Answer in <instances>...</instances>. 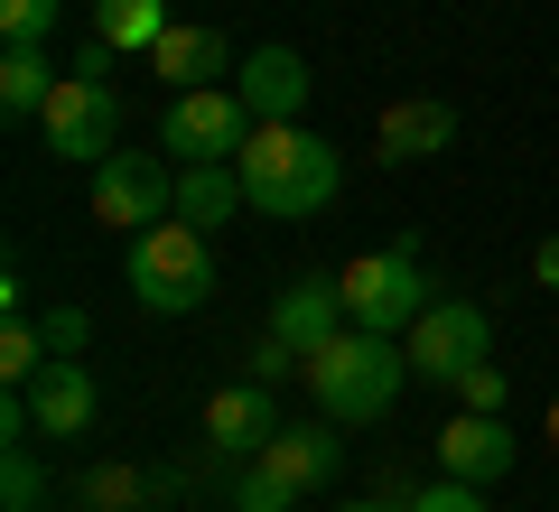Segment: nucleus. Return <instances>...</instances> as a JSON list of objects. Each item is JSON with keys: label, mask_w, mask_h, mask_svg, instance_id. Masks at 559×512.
Instances as JSON below:
<instances>
[{"label": "nucleus", "mask_w": 559, "mask_h": 512, "mask_svg": "<svg viewBox=\"0 0 559 512\" xmlns=\"http://www.w3.org/2000/svg\"><path fill=\"white\" fill-rule=\"evenodd\" d=\"M224 503H234V512H299V485H289V475H271V466L252 456V466L224 485Z\"/></svg>", "instance_id": "nucleus-23"}, {"label": "nucleus", "mask_w": 559, "mask_h": 512, "mask_svg": "<svg viewBox=\"0 0 559 512\" xmlns=\"http://www.w3.org/2000/svg\"><path fill=\"white\" fill-rule=\"evenodd\" d=\"M457 410H503V364H495V355L457 382Z\"/></svg>", "instance_id": "nucleus-27"}, {"label": "nucleus", "mask_w": 559, "mask_h": 512, "mask_svg": "<svg viewBox=\"0 0 559 512\" xmlns=\"http://www.w3.org/2000/svg\"><path fill=\"white\" fill-rule=\"evenodd\" d=\"M448 140H457V103H439V94H401L392 112L373 121V158L382 168H419V158H439Z\"/></svg>", "instance_id": "nucleus-12"}, {"label": "nucleus", "mask_w": 559, "mask_h": 512, "mask_svg": "<svg viewBox=\"0 0 559 512\" xmlns=\"http://www.w3.org/2000/svg\"><path fill=\"white\" fill-rule=\"evenodd\" d=\"M242 205L252 215H271V224H299V215H318V205H336V150H326L308 121H261L252 140H242Z\"/></svg>", "instance_id": "nucleus-1"}, {"label": "nucleus", "mask_w": 559, "mask_h": 512, "mask_svg": "<svg viewBox=\"0 0 559 512\" xmlns=\"http://www.w3.org/2000/svg\"><path fill=\"white\" fill-rule=\"evenodd\" d=\"M271 438H280V401H271V382H224V392H205V466L261 456Z\"/></svg>", "instance_id": "nucleus-9"}, {"label": "nucleus", "mask_w": 559, "mask_h": 512, "mask_svg": "<svg viewBox=\"0 0 559 512\" xmlns=\"http://www.w3.org/2000/svg\"><path fill=\"white\" fill-rule=\"evenodd\" d=\"M345 326H355V317H345V289H336V279H289V289L271 298V335H280L299 364H308V355H326Z\"/></svg>", "instance_id": "nucleus-11"}, {"label": "nucleus", "mask_w": 559, "mask_h": 512, "mask_svg": "<svg viewBox=\"0 0 559 512\" xmlns=\"http://www.w3.org/2000/svg\"><path fill=\"white\" fill-rule=\"evenodd\" d=\"M261 466L289 475L299 493H318V485H336V466H345V429L336 419H280V438L261 448Z\"/></svg>", "instance_id": "nucleus-16"}, {"label": "nucleus", "mask_w": 559, "mask_h": 512, "mask_svg": "<svg viewBox=\"0 0 559 512\" xmlns=\"http://www.w3.org/2000/svg\"><path fill=\"white\" fill-rule=\"evenodd\" d=\"M28 410H38V438H84L103 419V392H94V373H84V355H57L38 382H28Z\"/></svg>", "instance_id": "nucleus-14"}, {"label": "nucleus", "mask_w": 559, "mask_h": 512, "mask_svg": "<svg viewBox=\"0 0 559 512\" xmlns=\"http://www.w3.org/2000/svg\"><path fill=\"white\" fill-rule=\"evenodd\" d=\"M47 94H57V57H47V47H0V112L38 121Z\"/></svg>", "instance_id": "nucleus-19"}, {"label": "nucleus", "mask_w": 559, "mask_h": 512, "mask_svg": "<svg viewBox=\"0 0 559 512\" xmlns=\"http://www.w3.org/2000/svg\"><path fill=\"white\" fill-rule=\"evenodd\" d=\"M66 0H0V47H47Z\"/></svg>", "instance_id": "nucleus-24"}, {"label": "nucleus", "mask_w": 559, "mask_h": 512, "mask_svg": "<svg viewBox=\"0 0 559 512\" xmlns=\"http://www.w3.org/2000/svg\"><path fill=\"white\" fill-rule=\"evenodd\" d=\"M38 140L57 158H75V168H103L121 150V94L103 75H57V94L38 112Z\"/></svg>", "instance_id": "nucleus-7"}, {"label": "nucleus", "mask_w": 559, "mask_h": 512, "mask_svg": "<svg viewBox=\"0 0 559 512\" xmlns=\"http://www.w3.org/2000/svg\"><path fill=\"white\" fill-rule=\"evenodd\" d=\"M336 512H411L401 493H355V503H336Z\"/></svg>", "instance_id": "nucleus-31"}, {"label": "nucleus", "mask_w": 559, "mask_h": 512, "mask_svg": "<svg viewBox=\"0 0 559 512\" xmlns=\"http://www.w3.org/2000/svg\"><path fill=\"white\" fill-rule=\"evenodd\" d=\"M299 382L318 392V419L373 429V419L401 401V382H411V345H401V335H373V326H345L326 355H308Z\"/></svg>", "instance_id": "nucleus-2"}, {"label": "nucleus", "mask_w": 559, "mask_h": 512, "mask_svg": "<svg viewBox=\"0 0 559 512\" xmlns=\"http://www.w3.org/2000/svg\"><path fill=\"white\" fill-rule=\"evenodd\" d=\"M0 512H47V466H38V448H10L0 456Z\"/></svg>", "instance_id": "nucleus-22"}, {"label": "nucleus", "mask_w": 559, "mask_h": 512, "mask_svg": "<svg viewBox=\"0 0 559 512\" xmlns=\"http://www.w3.org/2000/svg\"><path fill=\"white\" fill-rule=\"evenodd\" d=\"M38 326H47V355H84V345H94V317H84L75 298H57V308H38Z\"/></svg>", "instance_id": "nucleus-25"}, {"label": "nucleus", "mask_w": 559, "mask_h": 512, "mask_svg": "<svg viewBox=\"0 0 559 512\" xmlns=\"http://www.w3.org/2000/svg\"><path fill=\"white\" fill-rule=\"evenodd\" d=\"M308 84H318V75H308V57H299V47H252V57H242L234 66V94L242 103H252V121H299L308 112Z\"/></svg>", "instance_id": "nucleus-13"}, {"label": "nucleus", "mask_w": 559, "mask_h": 512, "mask_svg": "<svg viewBox=\"0 0 559 512\" xmlns=\"http://www.w3.org/2000/svg\"><path fill=\"white\" fill-rule=\"evenodd\" d=\"M411 512H485V485H457V475H439V485H419Z\"/></svg>", "instance_id": "nucleus-26"}, {"label": "nucleus", "mask_w": 559, "mask_h": 512, "mask_svg": "<svg viewBox=\"0 0 559 512\" xmlns=\"http://www.w3.org/2000/svg\"><path fill=\"white\" fill-rule=\"evenodd\" d=\"M168 28H178V10H168V0H94V38L121 47V57H150Z\"/></svg>", "instance_id": "nucleus-18"}, {"label": "nucleus", "mask_w": 559, "mask_h": 512, "mask_svg": "<svg viewBox=\"0 0 559 512\" xmlns=\"http://www.w3.org/2000/svg\"><path fill=\"white\" fill-rule=\"evenodd\" d=\"M532 279H540V289H559V234L532 242Z\"/></svg>", "instance_id": "nucleus-30"}, {"label": "nucleus", "mask_w": 559, "mask_h": 512, "mask_svg": "<svg viewBox=\"0 0 559 512\" xmlns=\"http://www.w3.org/2000/svg\"><path fill=\"white\" fill-rule=\"evenodd\" d=\"M513 419L503 410H457L439 429V475H457V485H503L513 475Z\"/></svg>", "instance_id": "nucleus-10"}, {"label": "nucleus", "mask_w": 559, "mask_h": 512, "mask_svg": "<svg viewBox=\"0 0 559 512\" xmlns=\"http://www.w3.org/2000/svg\"><path fill=\"white\" fill-rule=\"evenodd\" d=\"M401 345H411V382H439V392H457V382L476 373L485 355H495V317H485L476 298H429V317H419Z\"/></svg>", "instance_id": "nucleus-5"}, {"label": "nucleus", "mask_w": 559, "mask_h": 512, "mask_svg": "<svg viewBox=\"0 0 559 512\" xmlns=\"http://www.w3.org/2000/svg\"><path fill=\"white\" fill-rule=\"evenodd\" d=\"M140 66H150V75H159L168 94H197V84H224V75H234V47H224V28L178 20V28H168V38L150 47Z\"/></svg>", "instance_id": "nucleus-15"}, {"label": "nucleus", "mask_w": 559, "mask_h": 512, "mask_svg": "<svg viewBox=\"0 0 559 512\" xmlns=\"http://www.w3.org/2000/svg\"><path fill=\"white\" fill-rule=\"evenodd\" d=\"M75 503H84V512H140V503H159V475H150V466H121V456H103V466L75 475Z\"/></svg>", "instance_id": "nucleus-20"}, {"label": "nucleus", "mask_w": 559, "mask_h": 512, "mask_svg": "<svg viewBox=\"0 0 559 512\" xmlns=\"http://www.w3.org/2000/svg\"><path fill=\"white\" fill-rule=\"evenodd\" d=\"M252 103L234 94V84H197V94H168L159 112V150L178 158V168H197V158H242V140H252Z\"/></svg>", "instance_id": "nucleus-6"}, {"label": "nucleus", "mask_w": 559, "mask_h": 512, "mask_svg": "<svg viewBox=\"0 0 559 512\" xmlns=\"http://www.w3.org/2000/svg\"><path fill=\"white\" fill-rule=\"evenodd\" d=\"M550 448H559V392H550Z\"/></svg>", "instance_id": "nucleus-32"}, {"label": "nucleus", "mask_w": 559, "mask_h": 512, "mask_svg": "<svg viewBox=\"0 0 559 512\" xmlns=\"http://www.w3.org/2000/svg\"><path fill=\"white\" fill-rule=\"evenodd\" d=\"M131 298L150 317H197L205 298H215V234H197V224H140L131 234Z\"/></svg>", "instance_id": "nucleus-3"}, {"label": "nucleus", "mask_w": 559, "mask_h": 512, "mask_svg": "<svg viewBox=\"0 0 559 512\" xmlns=\"http://www.w3.org/2000/svg\"><path fill=\"white\" fill-rule=\"evenodd\" d=\"M84 205H94V224H168L178 215V168H168L159 150H112L94 168V187H84Z\"/></svg>", "instance_id": "nucleus-8"}, {"label": "nucleus", "mask_w": 559, "mask_h": 512, "mask_svg": "<svg viewBox=\"0 0 559 512\" xmlns=\"http://www.w3.org/2000/svg\"><path fill=\"white\" fill-rule=\"evenodd\" d=\"M140 512H178V503H140Z\"/></svg>", "instance_id": "nucleus-33"}, {"label": "nucleus", "mask_w": 559, "mask_h": 512, "mask_svg": "<svg viewBox=\"0 0 559 512\" xmlns=\"http://www.w3.org/2000/svg\"><path fill=\"white\" fill-rule=\"evenodd\" d=\"M280 373H308V364L289 355V345H280V335H261V345H252V382H280Z\"/></svg>", "instance_id": "nucleus-28"}, {"label": "nucleus", "mask_w": 559, "mask_h": 512, "mask_svg": "<svg viewBox=\"0 0 559 512\" xmlns=\"http://www.w3.org/2000/svg\"><path fill=\"white\" fill-rule=\"evenodd\" d=\"M112 66H121V47H103V38H84V47H75V66H66V75H103V84H112Z\"/></svg>", "instance_id": "nucleus-29"}, {"label": "nucleus", "mask_w": 559, "mask_h": 512, "mask_svg": "<svg viewBox=\"0 0 559 512\" xmlns=\"http://www.w3.org/2000/svg\"><path fill=\"white\" fill-rule=\"evenodd\" d=\"M242 215V168L234 158H197V168H178V224H197V234H215V224Z\"/></svg>", "instance_id": "nucleus-17"}, {"label": "nucleus", "mask_w": 559, "mask_h": 512, "mask_svg": "<svg viewBox=\"0 0 559 512\" xmlns=\"http://www.w3.org/2000/svg\"><path fill=\"white\" fill-rule=\"evenodd\" d=\"M336 289H345V317L355 326H373V335H411L419 317H429V261H419V234H401V242H382V252H355L336 271Z\"/></svg>", "instance_id": "nucleus-4"}, {"label": "nucleus", "mask_w": 559, "mask_h": 512, "mask_svg": "<svg viewBox=\"0 0 559 512\" xmlns=\"http://www.w3.org/2000/svg\"><path fill=\"white\" fill-rule=\"evenodd\" d=\"M47 512H84V503H47Z\"/></svg>", "instance_id": "nucleus-34"}, {"label": "nucleus", "mask_w": 559, "mask_h": 512, "mask_svg": "<svg viewBox=\"0 0 559 512\" xmlns=\"http://www.w3.org/2000/svg\"><path fill=\"white\" fill-rule=\"evenodd\" d=\"M47 364H57V355H47V326L20 308L10 326H0V382H10V392H28V382H38Z\"/></svg>", "instance_id": "nucleus-21"}]
</instances>
